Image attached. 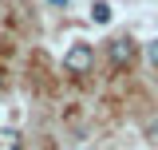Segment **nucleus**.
Returning <instances> with one entry per match:
<instances>
[{"mask_svg":"<svg viewBox=\"0 0 158 150\" xmlns=\"http://www.w3.org/2000/svg\"><path fill=\"white\" fill-rule=\"evenodd\" d=\"M135 40L131 36H115L111 44H107V59H111V67H131L135 63Z\"/></svg>","mask_w":158,"mask_h":150,"instance_id":"obj_2","label":"nucleus"},{"mask_svg":"<svg viewBox=\"0 0 158 150\" xmlns=\"http://www.w3.org/2000/svg\"><path fill=\"white\" fill-rule=\"evenodd\" d=\"M24 146V138H20V131H12V127H4L0 131V150H20Z\"/></svg>","mask_w":158,"mask_h":150,"instance_id":"obj_3","label":"nucleus"},{"mask_svg":"<svg viewBox=\"0 0 158 150\" xmlns=\"http://www.w3.org/2000/svg\"><path fill=\"white\" fill-rule=\"evenodd\" d=\"M91 67H95V52H91V44H71V48L63 52V71L87 75Z\"/></svg>","mask_w":158,"mask_h":150,"instance_id":"obj_1","label":"nucleus"},{"mask_svg":"<svg viewBox=\"0 0 158 150\" xmlns=\"http://www.w3.org/2000/svg\"><path fill=\"white\" fill-rule=\"evenodd\" d=\"M111 16H115V12H111V4H107V0H95L91 20H95V24H111Z\"/></svg>","mask_w":158,"mask_h":150,"instance_id":"obj_4","label":"nucleus"},{"mask_svg":"<svg viewBox=\"0 0 158 150\" xmlns=\"http://www.w3.org/2000/svg\"><path fill=\"white\" fill-rule=\"evenodd\" d=\"M52 4H71V0H52Z\"/></svg>","mask_w":158,"mask_h":150,"instance_id":"obj_6","label":"nucleus"},{"mask_svg":"<svg viewBox=\"0 0 158 150\" xmlns=\"http://www.w3.org/2000/svg\"><path fill=\"white\" fill-rule=\"evenodd\" d=\"M146 63L158 71V40H150V44H146Z\"/></svg>","mask_w":158,"mask_h":150,"instance_id":"obj_5","label":"nucleus"}]
</instances>
